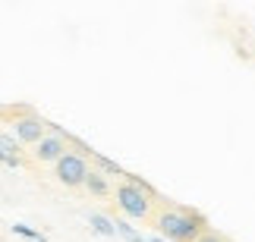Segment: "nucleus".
Instances as JSON below:
<instances>
[{
    "label": "nucleus",
    "mask_w": 255,
    "mask_h": 242,
    "mask_svg": "<svg viewBox=\"0 0 255 242\" xmlns=\"http://www.w3.org/2000/svg\"><path fill=\"white\" fill-rule=\"evenodd\" d=\"M95 161H98V167H101L104 173H111V176H120V163H117V161H111V158H104V154H95Z\"/></svg>",
    "instance_id": "9b49d317"
},
{
    "label": "nucleus",
    "mask_w": 255,
    "mask_h": 242,
    "mask_svg": "<svg viewBox=\"0 0 255 242\" xmlns=\"http://www.w3.org/2000/svg\"><path fill=\"white\" fill-rule=\"evenodd\" d=\"M148 242H167V239H161V236H151V239H148Z\"/></svg>",
    "instance_id": "ddd939ff"
},
{
    "label": "nucleus",
    "mask_w": 255,
    "mask_h": 242,
    "mask_svg": "<svg viewBox=\"0 0 255 242\" xmlns=\"http://www.w3.org/2000/svg\"><path fill=\"white\" fill-rule=\"evenodd\" d=\"M117 205H120V211L126 217L142 220L151 211V189L139 176H129L123 186H117Z\"/></svg>",
    "instance_id": "f03ea898"
},
{
    "label": "nucleus",
    "mask_w": 255,
    "mask_h": 242,
    "mask_svg": "<svg viewBox=\"0 0 255 242\" xmlns=\"http://www.w3.org/2000/svg\"><path fill=\"white\" fill-rule=\"evenodd\" d=\"M66 154V139H63V132H47L41 142L35 145V158L41 161V163H57Z\"/></svg>",
    "instance_id": "20e7f679"
},
{
    "label": "nucleus",
    "mask_w": 255,
    "mask_h": 242,
    "mask_svg": "<svg viewBox=\"0 0 255 242\" xmlns=\"http://www.w3.org/2000/svg\"><path fill=\"white\" fill-rule=\"evenodd\" d=\"M82 186L92 192V195H107V192H111V186H107V179H104V173H95V170H88V176H85Z\"/></svg>",
    "instance_id": "0eeeda50"
},
{
    "label": "nucleus",
    "mask_w": 255,
    "mask_h": 242,
    "mask_svg": "<svg viewBox=\"0 0 255 242\" xmlns=\"http://www.w3.org/2000/svg\"><path fill=\"white\" fill-rule=\"evenodd\" d=\"M13 233H16V236H22V239H32V242H51L47 236H41L38 230H32L28 224H13Z\"/></svg>",
    "instance_id": "1a4fd4ad"
},
{
    "label": "nucleus",
    "mask_w": 255,
    "mask_h": 242,
    "mask_svg": "<svg viewBox=\"0 0 255 242\" xmlns=\"http://www.w3.org/2000/svg\"><path fill=\"white\" fill-rule=\"evenodd\" d=\"M158 230L167 242H195L205 233V220L186 208H170L158 217Z\"/></svg>",
    "instance_id": "f257e3e1"
},
{
    "label": "nucleus",
    "mask_w": 255,
    "mask_h": 242,
    "mask_svg": "<svg viewBox=\"0 0 255 242\" xmlns=\"http://www.w3.org/2000/svg\"><path fill=\"white\" fill-rule=\"evenodd\" d=\"M88 227H92V233H98V236H117L114 220L104 217V214H88Z\"/></svg>",
    "instance_id": "423d86ee"
},
{
    "label": "nucleus",
    "mask_w": 255,
    "mask_h": 242,
    "mask_svg": "<svg viewBox=\"0 0 255 242\" xmlns=\"http://www.w3.org/2000/svg\"><path fill=\"white\" fill-rule=\"evenodd\" d=\"M54 167H57V179H60L63 186H82L85 176H88V161L82 154H73V151H66Z\"/></svg>",
    "instance_id": "7ed1b4c3"
},
{
    "label": "nucleus",
    "mask_w": 255,
    "mask_h": 242,
    "mask_svg": "<svg viewBox=\"0 0 255 242\" xmlns=\"http://www.w3.org/2000/svg\"><path fill=\"white\" fill-rule=\"evenodd\" d=\"M195 242H224V239H221V236H214V233H202Z\"/></svg>",
    "instance_id": "f8f14e48"
},
{
    "label": "nucleus",
    "mask_w": 255,
    "mask_h": 242,
    "mask_svg": "<svg viewBox=\"0 0 255 242\" xmlns=\"http://www.w3.org/2000/svg\"><path fill=\"white\" fill-rule=\"evenodd\" d=\"M44 135H47V126L38 117H22V120H16V126H13V139L22 142V145H38Z\"/></svg>",
    "instance_id": "39448f33"
},
{
    "label": "nucleus",
    "mask_w": 255,
    "mask_h": 242,
    "mask_svg": "<svg viewBox=\"0 0 255 242\" xmlns=\"http://www.w3.org/2000/svg\"><path fill=\"white\" fill-rule=\"evenodd\" d=\"M114 230H117V236L126 239V242H148V236H142L139 230L132 224H126V220H114Z\"/></svg>",
    "instance_id": "6e6552de"
},
{
    "label": "nucleus",
    "mask_w": 255,
    "mask_h": 242,
    "mask_svg": "<svg viewBox=\"0 0 255 242\" xmlns=\"http://www.w3.org/2000/svg\"><path fill=\"white\" fill-rule=\"evenodd\" d=\"M0 154H6V158H19V142L13 135H0Z\"/></svg>",
    "instance_id": "9d476101"
}]
</instances>
